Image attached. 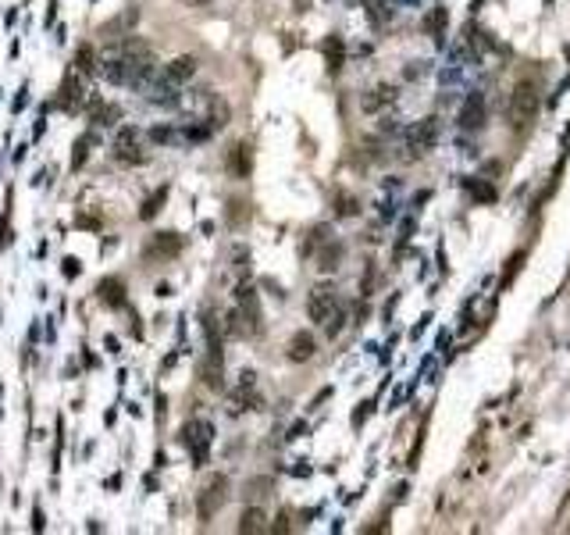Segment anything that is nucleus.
<instances>
[{
	"mask_svg": "<svg viewBox=\"0 0 570 535\" xmlns=\"http://www.w3.org/2000/svg\"><path fill=\"white\" fill-rule=\"evenodd\" d=\"M314 350H318V343H314V336H311V332H296V336L289 339V361H296V364L311 361V357H314Z\"/></svg>",
	"mask_w": 570,
	"mask_h": 535,
	"instance_id": "obj_13",
	"label": "nucleus"
},
{
	"mask_svg": "<svg viewBox=\"0 0 570 535\" xmlns=\"http://www.w3.org/2000/svg\"><path fill=\"white\" fill-rule=\"evenodd\" d=\"M203 118H207V125H210L214 132H217V129H225V125H228V104H225L221 97H214V100L207 104Z\"/></svg>",
	"mask_w": 570,
	"mask_h": 535,
	"instance_id": "obj_19",
	"label": "nucleus"
},
{
	"mask_svg": "<svg viewBox=\"0 0 570 535\" xmlns=\"http://www.w3.org/2000/svg\"><path fill=\"white\" fill-rule=\"evenodd\" d=\"M264 528H267V514H264L260 507L242 510V517H239V531H242V535H257V531H264Z\"/></svg>",
	"mask_w": 570,
	"mask_h": 535,
	"instance_id": "obj_16",
	"label": "nucleus"
},
{
	"mask_svg": "<svg viewBox=\"0 0 570 535\" xmlns=\"http://www.w3.org/2000/svg\"><path fill=\"white\" fill-rule=\"evenodd\" d=\"M481 122H485V100H481V97L474 93V97H470V100L463 104V115H460V125H463V129H478Z\"/></svg>",
	"mask_w": 570,
	"mask_h": 535,
	"instance_id": "obj_15",
	"label": "nucleus"
},
{
	"mask_svg": "<svg viewBox=\"0 0 570 535\" xmlns=\"http://www.w3.org/2000/svg\"><path fill=\"white\" fill-rule=\"evenodd\" d=\"M392 93H396L392 86H378V90H371V93L364 97V111H378L382 104H389V100H392Z\"/></svg>",
	"mask_w": 570,
	"mask_h": 535,
	"instance_id": "obj_21",
	"label": "nucleus"
},
{
	"mask_svg": "<svg viewBox=\"0 0 570 535\" xmlns=\"http://www.w3.org/2000/svg\"><path fill=\"white\" fill-rule=\"evenodd\" d=\"M54 18H58V0H50V8H47V22L54 26Z\"/></svg>",
	"mask_w": 570,
	"mask_h": 535,
	"instance_id": "obj_34",
	"label": "nucleus"
},
{
	"mask_svg": "<svg viewBox=\"0 0 570 535\" xmlns=\"http://www.w3.org/2000/svg\"><path fill=\"white\" fill-rule=\"evenodd\" d=\"M61 272H65L68 279H79V275H82V264H79V257H65V264H61Z\"/></svg>",
	"mask_w": 570,
	"mask_h": 535,
	"instance_id": "obj_28",
	"label": "nucleus"
},
{
	"mask_svg": "<svg viewBox=\"0 0 570 535\" xmlns=\"http://www.w3.org/2000/svg\"><path fill=\"white\" fill-rule=\"evenodd\" d=\"M146 143H150V136H146L143 129L125 125V129L114 136V157H118L122 164H146V157H150Z\"/></svg>",
	"mask_w": 570,
	"mask_h": 535,
	"instance_id": "obj_3",
	"label": "nucleus"
},
{
	"mask_svg": "<svg viewBox=\"0 0 570 535\" xmlns=\"http://www.w3.org/2000/svg\"><path fill=\"white\" fill-rule=\"evenodd\" d=\"M225 503H228V478H225V475H207V482H203L200 492H196V514H200L203 521H210Z\"/></svg>",
	"mask_w": 570,
	"mask_h": 535,
	"instance_id": "obj_5",
	"label": "nucleus"
},
{
	"mask_svg": "<svg viewBox=\"0 0 570 535\" xmlns=\"http://www.w3.org/2000/svg\"><path fill=\"white\" fill-rule=\"evenodd\" d=\"M235 311L242 314L246 336H257V332H260V300H257V293H253L249 282H242V286L235 290Z\"/></svg>",
	"mask_w": 570,
	"mask_h": 535,
	"instance_id": "obj_7",
	"label": "nucleus"
},
{
	"mask_svg": "<svg viewBox=\"0 0 570 535\" xmlns=\"http://www.w3.org/2000/svg\"><path fill=\"white\" fill-rule=\"evenodd\" d=\"M75 68L90 79V75H100V54L86 43V47H79V54H75Z\"/></svg>",
	"mask_w": 570,
	"mask_h": 535,
	"instance_id": "obj_17",
	"label": "nucleus"
},
{
	"mask_svg": "<svg viewBox=\"0 0 570 535\" xmlns=\"http://www.w3.org/2000/svg\"><path fill=\"white\" fill-rule=\"evenodd\" d=\"M178 253H182V235H175V232H157L146 243V257H154V260H171Z\"/></svg>",
	"mask_w": 570,
	"mask_h": 535,
	"instance_id": "obj_9",
	"label": "nucleus"
},
{
	"mask_svg": "<svg viewBox=\"0 0 570 535\" xmlns=\"http://www.w3.org/2000/svg\"><path fill=\"white\" fill-rule=\"evenodd\" d=\"M293 4H296V11H307V8H311V0H293Z\"/></svg>",
	"mask_w": 570,
	"mask_h": 535,
	"instance_id": "obj_36",
	"label": "nucleus"
},
{
	"mask_svg": "<svg viewBox=\"0 0 570 535\" xmlns=\"http://www.w3.org/2000/svg\"><path fill=\"white\" fill-rule=\"evenodd\" d=\"M146 136H150V143H161V147L182 143V129H171V125H157V129H150Z\"/></svg>",
	"mask_w": 570,
	"mask_h": 535,
	"instance_id": "obj_20",
	"label": "nucleus"
},
{
	"mask_svg": "<svg viewBox=\"0 0 570 535\" xmlns=\"http://www.w3.org/2000/svg\"><path fill=\"white\" fill-rule=\"evenodd\" d=\"M307 314H311V322H318L328 336H335V332L343 329V304H339L335 290H328V286H318V290L311 293Z\"/></svg>",
	"mask_w": 570,
	"mask_h": 535,
	"instance_id": "obj_1",
	"label": "nucleus"
},
{
	"mask_svg": "<svg viewBox=\"0 0 570 535\" xmlns=\"http://www.w3.org/2000/svg\"><path fill=\"white\" fill-rule=\"evenodd\" d=\"M325 54H328V68L335 72V68L343 65V40H339V36H332V40L325 43Z\"/></svg>",
	"mask_w": 570,
	"mask_h": 535,
	"instance_id": "obj_25",
	"label": "nucleus"
},
{
	"mask_svg": "<svg viewBox=\"0 0 570 535\" xmlns=\"http://www.w3.org/2000/svg\"><path fill=\"white\" fill-rule=\"evenodd\" d=\"M271 492V478H253L249 485H246V499H260V496H267Z\"/></svg>",
	"mask_w": 570,
	"mask_h": 535,
	"instance_id": "obj_27",
	"label": "nucleus"
},
{
	"mask_svg": "<svg viewBox=\"0 0 570 535\" xmlns=\"http://www.w3.org/2000/svg\"><path fill=\"white\" fill-rule=\"evenodd\" d=\"M136 18H139V11H125V18H122V15H118V18H111V22L104 26V36H114V33L132 29V26H136Z\"/></svg>",
	"mask_w": 570,
	"mask_h": 535,
	"instance_id": "obj_24",
	"label": "nucleus"
},
{
	"mask_svg": "<svg viewBox=\"0 0 570 535\" xmlns=\"http://www.w3.org/2000/svg\"><path fill=\"white\" fill-rule=\"evenodd\" d=\"M506 115H510V125H513V129H527V125L534 122V115H538V90H534L531 83H517L513 93H510Z\"/></svg>",
	"mask_w": 570,
	"mask_h": 535,
	"instance_id": "obj_2",
	"label": "nucleus"
},
{
	"mask_svg": "<svg viewBox=\"0 0 570 535\" xmlns=\"http://www.w3.org/2000/svg\"><path fill=\"white\" fill-rule=\"evenodd\" d=\"M26 104H29V90L22 86V90H18V97H15V111H22Z\"/></svg>",
	"mask_w": 570,
	"mask_h": 535,
	"instance_id": "obj_32",
	"label": "nucleus"
},
{
	"mask_svg": "<svg viewBox=\"0 0 570 535\" xmlns=\"http://www.w3.org/2000/svg\"><path fill=\"white\" fill-rule=\"evenodd\" d=\"M97 107V115H93V122L97 125H114V122H122V107H114V104H93Z\"/></svg>",
	"mask_w": 570,
	"mask_h": 535,
	"instance_id": "obj_22",
	"label": "nucleus"
},
{
	"mask_svg": "<svg viewBox=\"0 0 570 535\" xmlns=\"http://www.w3.org/2000/svg\"><path fill=\"white\" fill-rule=\"evenodd\" d=\"M43 528H47V521H43V510L36 507L33 510V531H43Z\"/></svg>",
	"mask_w": 570,
	"mask_h": 535,
	"instance_id": "obj_31",
	"label": "nucleus"
},
{
	"mask_svg": "<svg viewBox=\"0 0 570 535\" xmlns=\"http://www.w3.org/2000/svg\"><path fill=\"white\" fill-rule=\"evenodd\" d=\"M196 75V58H189V54H182V58H175V61H168V68H164V79H171V83H189Z\"/></svg>",
	"mask_w": 570,
	"mask_h": 535,
	"instance_id": "obj_12",
	"label": "nucleus"
},
{
	"mask_svg": "<svg viewBox=\"0 0 570 535\" xmlns=\"http://www.w3.org/2000/svg\"><path fill=\"white\" fill-rule=\"evenodd\" d=\"M271 531H278V535H285V531H289V514H278V521L271 524Z\"/></svg>",
	"mask_w": 570,
	"mask_h": 535,
	"instance_id": "obj_30",
	"label": "nucleus"
},
{
	"mask_svg": "<svg viewBox=\"0 0 570 535\" xmlns=\"http://www.w3.org/2000/svg\"><path fill=\"white\" fill-rule=\"evenodd\" d=\"M353 211H357V207H353V200H350V196H343V200H339V214H353Z\"/></svg>",
	"mask_w": 570,
	"mask_h": 535,
	"instance_id": "obj_33",
	"label": "nucleus"
},
{
	"mask_svg": "<svg viewBox=\"0 0 570 535\" xmlns=\"http://www.w3.org/2000/svg\"><path fill=\"white\" fill-rule=\"evenodd\" d=\"M424 29H428L431 36H439V33L446 29V8H435V11L424 18Z\"/></svg>",
	"mask_w": 570,
	"mask_h": 535,
	"instance_id": "obj_26",
	"label": "nucleus"
},
{
	"mask_svg": "<svg viewBox=\"0 0 570 535\" xmlns=\"http://www.w3.org/2000/svg\"><path fill=\"white\" fill-rule=\"evenodd\" d=\"M90 147H93V136H79V139H75V147H72V171H79V168L86 164Z\"/></svg>",
	"mask_w": 570,
	"mask_h": 535,
	"instance_id": "obj_23",
	"label": "nucleus"
},
{
	"mask_svg": "<svg viewBox=\"0 0 570 535\" xmlns=\"http://www.w3.org/2000/svg\"><path fill=\"white\" fill-rule=\"evenodd\" d=\"M431 143H435V118L421 122V125L410 132L407 150H410V157H421V154H428V150H431Z\"/></svg>",
	"mask_w": 570,
	"mask_h": 535,
	"instance_id": "obj_10",
	"label": "nucleus"
},
{
	"mask_svg": "<svg viewBox=\"0 0 570 535\" xmlns=\"http://www.w3.org/2000/svg\"><path fill=\"white\" fill-rule=\"evenodd\" d=\"M11 246V225H8V218H0V250H8Z\"/></svg>",
	"mask_w": 570,
	"mask_h": 535,
	"instance_id": "obj_29",
	"label": "nucleus"
},
{
	"mask_svg": "<svg viewBox=\"0 0 570 535\" xmlns=\"http://www.w3.org/2000/svg\"><path fill=\"white\" fill-rule=\"evenodd\" d=\"M228 171H232L235 179H246V175L253 171V154H249L246 143H235V147L228 150Z\"/></svg>",
	"mask_w": 570,
	"mask_h": 535,
	"instance_id": "obj_11",
	"label": "nucleus"
},
{
	"mask_svg": "<svg viewBox=\"0 0 570 535\" xmlns=\"http://www.w3.org/2000/svg\"><path fill=\"white\" fill-rule=\"evenodd\" d=\"M104 346H107L111 354H118V339H114V336H107V339H104Z\"/></svg>",
	"mask_w": 570,
	"mask_h": 535,
	"instance_id": "obj_35",
	"label": "nucleus"
},
{
	"mask_svg": "<svg viewBox=\"0 0 570 535\" xmlns=\"http://www.w3.org/2000/svg\"><path fill=\"white\" fill-rule=\"evenodd\" d=\"M203 386L207 389H221L225 386V354H221V343H207V357H203Z\"/></svg>",
	"mask_w": 570,
	"mask_h": 535,
	"instance_id": "obj_8",
	"label": "nucleus"
},
{
	"mask_svg": "<svg viewBox=\"0 0 570 535\" xmlns=\"http://www.w3.org/2000/svg\"><path fill=\"white\" fill-rule=\"evenodd\" d=\"M97 297H100V300H104L107 307H122V304H125V282L111 275V279H104V282H100Z\"/></svg>",
	"mask_w": 570,
	"mask_h": 535,
	"instance_id": "obj_14",
	"label": "nucleus"
},
{
	"mask_svg": "<svg viewBox=\"0 0 570 535\" xmlns=\"http://www.w3.org/2000/svg\"><path fill=\"white\" fill-rule=\"evenodd\" d=\"M189 4H196V8H203V4H207V0H189Z\"/></svg>",
	"mask_w": 570,
	"mask_h": 535,
	"instance_id": "obj_37",
	"label": "nucleus"
},
{
	"mask_svg": "<svg viewBox=\"0 0 570 535\" xmlns=\"http://www.w3.org/2000/svg\"><path fill=\"white\" fill-rule=\"evenodd\" d=\"M168 193H171L168 186H157V189H154V193L143 200V207H139V218H143V221L157 218V214H161V207H164V200H168Z\"/></svg>",
	"mask_w": 570,
	"mask_h": 535,
	"instance_id": "obj_18",
	"label": "nucleus"
},
{
	"mask_svg": "<svg viewBox=\"0 0 570 535\" xmlns=\"http://www.w3.org/2000/svg\"><path fill=\"white\" fill-rule=\"evenodd\" d=\"M210 443H214V425H210V421H203V418L185 421V428H182V446L189 450V457H193V464H196V467H203V464H207Z\"/></svg>",
	"mask_w": 570,
	"mask_h": 535,
	"instance_id": "obj_4",
	"label": "nucleus"
},
{
	"mask_svg": "<svg viewBox=\"0 0 570 535\" xmlns=\"http://www.w3.org/2000/svg\"><path fill=\"white\" fill-rule=\"evenodd\" d=\"M58 104H61V107H65L68 115H75V111H82V107H93V104H97V97H93V93L86 90V75H82L79 68H72V72L65 75Z\"/></svg>",
	"mask_w": 570,
	"mask_h": 535,
	"instance_id": "obj_6",
	"label": "nucleus"
}]
</instances>
